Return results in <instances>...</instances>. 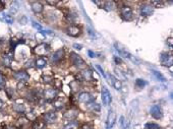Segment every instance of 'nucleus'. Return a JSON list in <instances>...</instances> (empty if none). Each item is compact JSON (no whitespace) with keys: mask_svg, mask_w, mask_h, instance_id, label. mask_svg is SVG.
<instances>
[{"mask_svg":"<svg viewBox=\"0 0 173 129\" xmlns=\"http://www.w3.org/2000/svg\"><path fill=\"white\" fill-rule=\"evenodd\" d=\"M114 46H115V49L117 50V52H118L119 55H121L122 57H124V58H127V59L132 60L133 62H136V64H139V60L136 59V57H133L132 54L128 52V51H126V49H124V48L122 47L119 43H115Z\"/></svg>","mask_w":173,"mask_h":129,"instance_id":"nucleus-1","label":"nucleus"},{"mask_svg":"<svg viewBox=\"0 0 173 129\" xmlns=\"http://www.w3.org/2000/svg\"><path fill=\"white\" fill-rule=\"evenodd\" d=\"M120 16L122 17V19L127 20V22L132 20L133 17V12H132V7L128 6V5H123V6L120 8Z\"/></svg>","mask_w":173,"mask_h":129,"instance_id":"nucleus-2","label":"nucleus"},{"mask_svg":"<svg viewBox=\"0 0 173 129\" xmlns=\"http://www.w3.org/2000/svg\"><path fill=\"white\" fill-rule=\"evenodd\" d=\"M69 59H70V62L72 63L76 67H77V68L85 67V65H86L85 61H83V60L82 59V57H80L79 55H77V54L71 52L70 55H69Z\"/></svg>","mask_w":173,"mask_h":129,"instance_id":"nucleus-3","label":"nucleus"},{"mask_svg":"<svg viewBox=\"0 0 173 129\" xmlns=\"http://www.w3.org/2000/svg\"><path fill=\"white\" fill-rule=\"evenodd\" d=\"M101 99H102V103L105 107L108 106L112 101L111 94H110V92L108 91V89L104 85L102 86V89H101Z\"/></svg>","mask_w":173,"mask_h":129,"instance_id":"nucleus-4","label":"nucleus"},{"mask_svg":"<svg viewBox=\"0 0 173 129\" xmlns=\"http://www.w3.org/2000/svg\"><path fill=\"white\" fill-rule=\"evenodd\" d=\"M34 52L37 54L39 56H45L47 55L49 52H50V47L48 44H45V43H42L40 45H38V46L35 47L34 49Z\"/></svg>","mask_w":173,"mask_h":129,"instance_id":"nucleus-5","label":"nucleus"},{"mask_svg":"<svg viewBox=\"0 0 173 129\" xmlns=\"http://www.w3.org/2000/svg\"><path fill=\"white\" fill-rule=\"evenodd\" d=\"M116 123V113L112 109L109 110L108 115H107V120H106V128L111 129L114 124Z\"/></svg>","mask_w":173,"mask_h":129,"instance_id":"nucleus-6","label":"nucleus"},{"mask_svg":"<svg viewBox=\"0 0 173 129\" xmlns=\"http://www.w3.org/2000/svg\"><path fill=\"white\" fill-rule=\"evenodd\" d=\"M160 61L164 66H172L173 64V57L169 53H162L160 55Z\"/></svg>","mask_w":173,"mask_h":129,"instance_id":"nucleus-7","label":"nucleus"},{"mask_svg":"<svg viewBox=\"0 0 173 129\" xmlns=\"http://www.w3.org/2000/svg\"><path fill=\"white\" fill-rule=\"evenodd\" d=\"M13 77H14V79L17 80V82H26L30 79L29 73L23 70L16 71V72L13 73Z\"/></svg>","mask_w":173,"mask_h":129,"instance_id":"nucleus-8","label":"nucleus"},{"mask_svg":"<svg viewBox=\"0 0 173 129\" xmlns=\"http://www.w3.org/2000/svg\"><path fill=\"white\" fill-rule=\"evenodd\" d=\"M150 114L155 119H161L163 116L162 109H161L159 105H153V106L150 108Z\"/></svg>","mask_w":173,"mask_h":129,"instance_id":"nucleus-9","label":"nucleus"},{"mask_svg":"<svg viewBox=\"0 0 173 129\" xmlns=\"http://www.w3.org/2000/svg\"><path fill=\"white\" fill-rule=\"evenodd\" d=\"M43 121L45 123H48V124H52V123L56 122V120H57V114L54 111H49V112H47L44 114L43 116Z\"/></svg>","mask_w":173,"mask_h":129,"instance_id":"nucleus-10","label":"nucleus"},{"mask_svg":"<svg viewBox=\"0 0 173 129\" xmlns=\"http://www.w3.org/2000/svg\"><path fill=\"white\" fill-rule=\"evenodd\" d=\"M154 12V7L151 4H144L141 6L139 13L142 16H150Z\"/></svg>","mask_w":173,"mask_h":129,"instance_id":"nucleus-11","label":"nucleus"},{"mask_svg":"<svg viewBox=\"0 0 173 129\" xmlns=\"http://www.w3.org/2000/svg\"><path fill=\"white\" fill-rule=\"evenodd\" d=\"M63 57H64L63 49H59L57 51H55V52L52 54L51 57H50V61H51L52 63H58V62L61 61Z\"/></svg>","mask_w":173,"mask_h":129,"instance_id":"nucleus-12","label":"nucleus"},{"mask_svg":"<svg viewBox=\"0 0 173 129\" xmlns=\"http://www.w3.org/2000/svg\"><path fill=\"white\" fill-rule=\"evenodd\" d=\"M77 100H79V103L89 104L94 101V98H93V96L91 94H89V92H82V94L79 95V99H77Z\"/></svg>","mask_w":173,"mask_h":129,"instance_id":"nucleus-13","label":"nucleus"},{"mask_svg":"<svg viewBox=\"0 0 173 129\" xmlns=\"http://www.w3.org/2000/svg\"><path fill=\"white\" fill-rule=\"evenodd\" d=\"M57 89H47L44 91V98L47 99V100H53L57 97Z\"/></svg>","mask_w":173,"mask_h":129,"instance_id":"nucleus-14","label":"nucleus"},{"mask_svg":"<svg viewBox=\"0 0 173 129\" xmlns=\"http://www.w3.org/2000/svg\"><path fill=\"white\" fill-rule=\"evenodd\" d=\"M77 115H79V111H77L76 109H70L66 111V112L64 113V118L69 120V121H72V120H74L77 117Z\"/></svg>","mask_w":173,"mask_h":129,"instance_id":"nucleus-15","label":"nucleus"},{"mask_svg":"<svg viewBox=\"0 0 173 129\" xmlns=\"http://www.w3.org/2000/svg\"><path fill=\"white\" fill-rule=\"evenodd\" d=\"M66 33H67V35L71 36V37H77V36L80 35L82 31H80V29L77 28V26H69V28H67Z\"/></svg>","mask_w":173,"mask_h":129,"instance_id":"nucleus-16","label":"nucleus"},{"mask_svg":"<svg viewBox=\"0 0 173 129\" xmlns=\"http://www.w3.org/2000/svg\"><path fill=\"white\" fill-rule=\"evenodd\" d=\"M31 7H32V10L37 14L43 12V10H44L43 4H41L40 2H32Z\"/></svg>","mask_w":173,"mask_h":129,"instance_id":"nucleus-17","label":"nucleus"},{"mask_svg":"<svg viewBox=\"0 0 173 129\" xmlns=\"http://www.w3.org/2000/svg\"><path fill=\"white\" fill-rule=\"evenodd\" d=\"M79 80H91L92 79V72L90 70H83L82 72L79 74Z\"/></svg>","mask_w":173,"mask_h":129,"instance_id":"nucleus-18","label":"nucleus"},{"mask_svg":"<svg viewBox=\"0 0 173 129\" xmlns=\"http://www.w3.org/2000/svg\"><path fill=\"white\" fill-rule=\"evenodd\" d=\"M110 78H111V79H110V82H111L113 88L116 89H121V88H122L121 82H119V80L116 78L115 76H113L112 74H110Z\"/></svg>","mask_w":173,"mask_h":129,"instance_id":"nucleus-19","label":"nucleus"},{"mask_svg":"<svg viewBox=\"0 0 173 129\" xmlns=\"http://www.w3.org/2000/svg\"><path fill=\"white\" fill-rule=\"evenodd\" d=\"M35 65L37 66V68H44L47 65V60L46 58H44V57H40V58H38L36 60L35 62Z\"/></svg>","mask_w":173,"mask_h":129,"instance_id":"nucleus-20","label":"nucleus"},{"mask_svg":"<svg viewBox=\"0 0 173 129\" xmlns=\"http://www.w3.org/2000/svg\"><path fill=\"white\" fill-rule=\"evenodd\" d=\"M46 123L43 120H36L33 124V129H45Z\"/></svg>","mask_w":173,"mask_h":129,"instance_id":"nucleus-21","label":"nucleus"},{"mask_svg":"<svg viewBox=\"0 0 173 129\" xmlns=\"http://www.w3.org/2000/svg\"><path fill=\"white\" fill-rule=\"evenodd\" d=\"M12 59H13V56L10 55V54H6L2 57V62L5 66H10L11 65V62H12Z\"/></svg>","mask_w":173,"mask_h":129,"instance_id":"nucleus-22","label":"nucleus"},{"mask_svg":"<svg viewBox=\"0 0 173 129\" xmlns=\"http://www.w3.org/2000/svg\"><path fill=\"white\" fill-rule=\"evenodd\" d=\"M86 105H88V109L90 110L91 112H99L100 111V106L97 103H95L94 101L89 104H86Z\"/></svg>","mask_w":173,"mask_h":129,"instance_id":"nucleus-23","label":"nucleus"},{"mask_svg":"<svg viewBox=\"0 0 173 129\" xmlns=\"http://www.w3.org/2000/svg\"><path fill=\"white\" fill-rule=\"evenodd\" d=\"M151 72H152V74H153V75H154L155 77H156V78H157L158 80H159V82H166L165 76H164L162 73H160L159 71L152 69V70H151Z\"/></svg>","mask_w":173,"mask_h":129,"instance_id":"nucleus-24","label":"nucleus"},{"mask_svg":"<svg viewBox=\"0 0 173 129\" xmlns=\"http://www.w3.org/2000/svg\"><path fill=\"white\" fill-rule=\"evenodd\" d=\"M0 19H1V20H4L5 23H9V25L13 23L12 16H10L9 14H6V13H0Z\"/></svg>","mask_w":173,"mask_h":129,"instance_id":"nucleus-25","label":"nucleus"},{"mask_svg":"<svg viewBox=\"0 0 173 129\" xmlns=\"http://www.w3.org/2000/svg\"><path fill=\"white\" fill-rule=\"evenodd\" d=\"M63 129H79V122L76 121V120L69 121L66 125L64 126Z\"/></svg>","mask_w":173,"mask_h":129,"instance_id":"nucleus-26","label":"nucleus"},{"mask_svg":"<svg viewBox=\"0 0 173 129\" xmlns=\"http://www.w3.org/2000/svg\"><path fill=\"white\" fill-rule=\"evenodd\" d=\"M135 85H136V88H139V89H144L145 85H147V82H145V80L142 79V78H138V79H136Z\"/></svg>","mask_w":173,"mask_h":129,"instance_id":"nucleus-27","label":"nucleus"},{"mask_svg":"<svg viewBox=\"0 0 173 129\" xmlns=\"http://www.w3.org/2000/svg\"><path fill=\"white\" fill-rule=\"evenodd\" d=\"M120 123L122 126V129H129V121L128 120H124V117H120Z\"/></svg>","mask_w":173,"mask_h":129,"instance_id":"nucleus-28","label":"nucleus"},{"mask_svg":"<svg viewBox=\"0 0 173 129\" xmlns=\"http://www.w3.org/2000/svg\"><path fill=\"white\" fill-rule=\"evenodd\" d=\"M145 129H160V126L153 122H149L145 125Z\"/></svg>","mask_w":173,"mask_h":129,"instance_id":"nucleus-29","label":"nucleus"},{"mask_svg":"<svg viewBox=\"0 0 173 129\" xmlns=\"http://www.w3.org/2000/svg\"><path fill=\"white\" fill-rule=\"evenodd\" d=\"M19 2H16V1H14L12 2V4H11V7H10V12L11 13H16L17 12V10H19Z\"/></svg>","mask_w":173,"mask_h":129,"instance_id":"nucleus-30","label":"nucleus"},{"mask_svg":"<svg viewBox=\"0 0 173 129\" xmlns=\"http://www.w3.org/2000/svg\"><path fill=\"white\" fill-rule=\"evenodd\" d=\"M13 109L16 111V112H19V113H23L25 112V107H23V105L22 104H16L14 105V107H13Z\"/></svg>","mask_w":173,"mask_h":129,"instance_id":"nucleus-31","label":"nucleus"},{"mask_svg":"<svg viewBox=\"0 0 173 129\" xmlns=\"http://www.w3.org/2000/svg\"><path fill=\"white\" fill-rule=\"evenodd\" d=\"M42 79H43V82H45V83H51L53 82V77L49 76V75H44L42 77Z\"/></svg>","mask_w":173,"mask_h":129,"instance_id":"nucleus-32","label":"nucleus"},{"mask_svg":"<svg viewBox=\"0 0 173 129\" xmlns=\"http://www.w3.org/2000/svg\"><path fill=\"white\" fill-rule=\"evenodd\" d=\"M53 106H54L56 109H62V108L64 107V104L62 103V102H60V101H56V102H54V103H53Z\"/></svg>","mask_w":173,"mask_h":129,"instance_id":"nucleus-33","label":"nucleus"},{"mask_svg":"<svg viewBox=\"0 0 173 129\" xmlns=\"http://www.w3.org/2000/svg\"><path fill=\"white\" fill-rule=\"evenodd\" d=\"M152 6L155 7H163L164 6V2L163 1H152Z\"/></svg>","mask_w":173,"mask_h":129,"instance_id":"nucleus-34","label":"nucleus"},{"mask_svg":"<svg viewBox=\"0 0 173 129\" xmlns=\"http://www.w3.org/2000/svg\"><path fill=\"white\" fill-rule=\"evenodd\" d=\"M32 26H33V28L36 29V30H38V31H43V26H42L40 23H36V22H32Z\"/></svg>","mask_w":173,"mask_h":129,"instance_id":"nucleus-35","label":"nucleus"},{"mask_svg":"<svg viewBox=\"0 0 173 129\" xmlns=\"http://www.w3.org/2000/svg\"><path fill=\"white\" fill-rule=\"evenodd\" d=\"M96 68H97V69L98 70H99V72L101 73V74H102V75H103V77H104V78H106V74H105V72H104V70H103V68L102 67H101L100 66V65H96Z\"/></svg>","mask_w":173,"mask_h":129,"instance_id":"nucleus-36","label":"nucleus"},{"mask_svg":"<svg viewBox=\"0 0 173 129\" xmlns=\"http://www.w3.org/2000/svg\"><path fill=\"white\" fill-rule=\"evenodd\" d=\"M80 129H93V125L92 124H89V123H86V124H83Z\"/></svg>","mask_w":173,"mask_h":129,"instance_id":"nucleus-37","label":"nucleus"},{"mask_svg":"<svg viewBox=\"0 0 173 129\" xmlns=\"http://www.w3.org/2000/svg\"><path fill=\"white\" fill-rule=\"evenodd\" d=\"M4 85H5V79H4V77L0 74V89L3 88Z\"/></svg>","mask_w":173,"mask_h":129,"instance_id":"nucleus-38","label":"nucleus"},{"mask_svg":"<svg viewBox=\"0 0 173 129\" xmlns=\"http://www.w3.org/2000/svg\"><path fill=\"white\" fill-rule=\"evenodd\" d=\"M88 34L91 36L92 38H94V37H96V33H95L93 30H91L90 28L88 29Z\"/></svg>","mask_w":173,"mask_h":129,"instance_id":"nucleus-39","label":"nucleus"},{"mask_svg":"<svg viewBox=\"0 0 173 129\" xmlns=\"http://www.w3.org/2000/svg\"><path fill=\"white\" fill-rule=\"evenodd\" d=\"M46 3L49 4V5H52V6H54V5H56V4L59 3V1H56V0H55V1H50V0H47Z\"/></svg>","mask_w":173,"mask_h":129,"instance_id":"nucleus-40","label":"nucleus"},{"mask_svg":"<svg viewBox=\"0 0 173 129\" xmlns=\"http://www.w3.org/2000/svg\"><path fill=\"white\" fill-rule=\"evenodd\" d=\"M88 54H89V56H90L91 58H95V57H96V53L93 52L92 50H89L88 51Z\"/></svg>","mask_w":173,"mask_h":129,"instance_id":"nucleus-41","label":"nucleus"},{"mask_svg":"<svg viewBox=\"0 0 173 129\" xmlns=\"http://www.w3.org/2000/svg\"><path fill=\"white\" fill-rule=\"evenodd\" d=\"M114 61L117 63V64H121L122 63V60H121V58L120 57H117V56H115L114 57Z\"/></svg>","mask_w":173,"mask_h":129,"instance_id":"nucleus-42","label":"nucleus"},{"mask_svg":"<svg viewBox=\"0 0 173 129\" xmlns=\"http://www.w3.org/2000/svg\"><path fill=\"white\" fill-rule=\"evenodd\" d=\"M73 48L74 49H77V50H82L83 46L80 44H73Z\"/></svg>","mask_w":173,"mask_h":129,"instance_id":"nucleus-43","label":"nucleus"},{"mask_svg":"<svg viewBox=\"0 0 173 129\" xmlns=\"http://www.w3.org/2000/svg\"><path fill=\"white\" fill-rule=\"evenodd\" d=\"M26 20H28V19H26V16H23L22 19H19V23H22V25H26Z\"/></svg>","mask_w":173,"mask_h":129,"instance_id":"nucleus-44","label":"nucleus"},{"mask_svg":"<svg viewBox=\"0 0 173 129\" xmlns=\"http://www.w3.org/2000/svg\"><path fill=\"white\" fill-rule=\"evenodd\" d=\"M168 45H169V48H170V49H172V39H171V38L168 39Z\"/></svg>","mask_w":173,"mask_h":129,"instance_id":"nucleus-45","label":"nucleus"},{"mask_svg":"<svg viewBox=\"0 0 173 129\" xmlns=\"http://www.w3.org/2000/svg\"><path fill=\"white\" fill-rule=\"evenodd\" d=\"M2 106H3V104H2V102H1V101H0V108H1Z\"/></svg>","mask_w":173,"mask_h":129,"instance_id":"nucleus-46","label":"nucleus"}]
</instances>
